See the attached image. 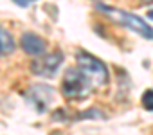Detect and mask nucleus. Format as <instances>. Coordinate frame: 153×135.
<instances>
[{"label":"nucleus","instance_id":"nucleus-4","mask_svg":"<svg viewBox=\"0 0 153 135\" xmlns=\"http://www.w3.org/2000/svg\"><path fill=\"white\" fill-rule=\"evenodd\" d=\"M61 63H63V52L61 50H54V52H49V54L34 59L31 63V72L34 76H38V78L51 79V78L56 76V72L61 67Z\"/></svg>","mask_w":153,"mask_h":135},{"label":"nucleus","instance_id":"nucleus-7","mask_svg":"<svg viewBox=\"0 0 153 135\" xmlns=\"http://www.w3.org/2000/svg\"><path fill=\"white\" fill-rule=\"evenodd\" d=\"M11 52H15V40L4 27H0V56H9Z\"/></svg>","mask_w":153,"mask_h":135},{"label":"nucleus","instance_id":"nucleus-2","mask_svg":"<svg viewBox=\"0 0 153 135\" xmlns=\"http://www.w3.org/2000/svg\"><path fill=\"white\" fill-rule=\"evenodd\" d=\"M96 7H97L99 11L110 15L112 20L117 22V24H121L123 27H128L130 31L140 34V36L146 38V40H153V27H151L149 24H146L142 18H139L137 15H131V13L123 11V9H114V7H110V6H105L103 2H96Z\"/></svg>","mask_w":153,"mask_h":135},{"label":"nucleus","instance_id":"nucleus-8","mask_svg":"<svg viewBox=\"0 0 153 135\" xmlns=\"http://www.w3.org/2000/svg\"><path fill=\"white\" fill-rule=\"evenodd\" d=\"M142 106L148 110V112H153V88H148L144 94H142Z\"/></svg>","mask_w":153,"mask_h":135},{"label":"nucleus","instance_id":"nucleus-11","mask_svg":"<svg viewBox=\"0 0 153 135\" xmlns=\"http://www.w3.org/2000/svg\"><path fill=\"white\" fill-rule=\"evenodd\" d=\"M144 4H153V0H142Z\"/></svg>","mask_w":153,"mask_h":135},{"label":"nucleus","instance_id":"nucleus-9","mask_svg":"<svg viewBox=\"0 0 153 135\" xmlns=\"http://www.w3.org/2000/svg\"><path fill=\"white\" fill-rule=\"evenodd\" d=\"M13 2H15L16 6H20V7H29L33 2H36V0H13Z\"/></svg>","mask_w":153,"mask_h":135},{"label":"nucleus","instance_id":"nucleus-1","mask_svg":"<svg viewBox=\"0 0 153 135\" xmlns=\"http://www.w3.org/2000/svg\"><path fill=\"white\" fill-rule=\"evenodd\" d=\"M90 90H92V81L79 67H74V69H68L65 72L61 79V94L67 99L81 101L90 96Z\"/></svg>","mask_w":153,"mask_h":135},{"label":"nucleus","instance_id":"nucleus-6","mask_svg":"<svg viewBox=\"0 0 153 135\" xmlns=\"http://www.w3.org/2000/svg\"><path fill=\"white\" fill-rule=\"evenodd\" d=\"M20 47L24 49V52H27L31 56H40V54H43L47 42L34 33H24L20 38Z\"/></svg>","mask_w":153,"mask_h":135},{"label":"nucleus","instance_id":"nucleus-5","mask_svg":"<svg viewBox=\"0 0 153 135\" xmlns=\"http://www.w3.org/2000/svg\"><path fill=\"white\" fill-rule=\"evenodd\" d=\"M25 99L34 106L36 112L43 113L47 112V108L51 106V103L54 101V88L49 87V85H33L25 94Z\"/></svg>","mask_w":153,"mask_h":135},{"label":"nucleus","instance_id":"nucleus-3","mask_svg":"<svg viewBox=\"0 0 153 135\" xmlns=\"http://www.w3.org/2000/svg\"><path fill=\"white\" fill-rule=\"evenodd\" d=\"M76 59H78V67L87 74V78H88L92 83H96V85H99V87H105V85L110 81L108 69H106V65H105L99 58L92 56L90 52L79 50L78 54H76Z\"/></svg>","mask_w":153,"mask_h":135},{"label":"nucleus","instance_id":"nucleus-10","mask_svg":"<svg viewBox=\"0 0 153 135\" xmlns=\"http://www.w3.org/2000/svg\"><path fill=\"white\" fill-rule=\"evenodd\" d=\"M148 16H149V18H151V20H153V9H151V11H149V13H148Z\"/></svg>","mask_w":153,"mask_h":135}]
</instances>
